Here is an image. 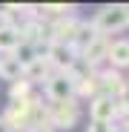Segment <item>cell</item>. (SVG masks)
<instances>
[{
	"label": "cell",
	"instance_id": "cell-16",
	"mask_svg": "<svg viewBox=\"0 0 129 132\" xmlns=\"http://www.w3.org/2000/svg\"><path fill=\"white\" fill-rule=\"evenodd\" d=\"M126 89H129V80H126Z\"/></svg>",
	"mask_w": 129,
	"mask_h": 132
},
{
	"label": "cell",
	"instance_id": "cell-13",
	"mask_svg": "<svg viewBox=\"0 0 129 132\" xmlns=\"http://www.w3.org/2000/svg\"><path fill=\"white\" fill-rule=\"evenodd\" d=\"M118 126L115 123H100V121H89V126H86V132H115Z\"/></svg>",
	"mask_w": 129,
	"mask_h": 132
},
{
	"label": "cell",
	"instance_id": "cell-14",
	"mask_svg": "<svg viewBox=\"0 0 129 132\" xmlns=\"http://www.w3.org/2000/svg\"><path fill=\"white\" fill-rule=\"evenodd\" d=\"M0 132H14V129H12V126H9V123H6L3 118H0Z\"/></svg>",
	"mask_w": 129,
	"mask_h": 132
},
{
	"label": "cell",
	"instance_id": "cell-12",
	"mask_svg": "<svg viewBox=\"0 0 129 132\" xmlns=\"http://www.w3.org/2000/svg\"><path fill=\"white\" fill-rule=\"evenodd\" d=\"M29 98H32V83L26 78L9 83V101H29Z\"/></svg>",
	"mask_w": 129,
	"mask_h": 132
},
{
	"label": "cell",
	"instance_id": "cell-3",
	"mask_svg": "<svg viewBox=\"0 0 129 132\" xmlns=\"http://www.w3.org/2000/svg\"><path fill=\"white\" fill-rule=\"evenodd\" d=\"M43 57L49 60V66L55 72H63V75H69L72 72V66L78 63V49L69 46V43H49L46 49H43Z\"/></svg>",
	"mask_w": 129,
	"mask_h": 132
},
{
	"label": "cell",
	"instance_id": "cell-15",
	"mask_svg": "<svg viewBox=\"0 0 129 132\" xmlns=\"http://www.w3.org/2000/svg\"><path fill=\"white\" fill-rule=\"evenodd\" d=\"M121 132H129V118H123V126H121Z\"/></svg>",
	"mask_w": 129,
	"mask_h": 132
},
{
	"label": "cell",
	"instance_id": "cell-11",
	"mask_svg": "<svg viewBox=\"0 0 129 132\" xmlns=\"http://www.w3.org/2000/svg\"><path fill=\"white\" fill-rule=\"evenodd\" d=\"M12 55H14V60H17L20 66H23V69H26L29 63H35L37 57H43V52H40L37 46H32V43H26V40H20V46H17Z\"/></svg>",
	"mask_w": 129,
	"mask_h": 132
},
{
	"label": "cell",
	"instance_id": "cell-7",
	"mask_svg": "<svg viewBox=\"0 0 129 132\" xmlns=\"http://www.w3.org/2000/svg\"><path fill=\"white\" fill-rule=\"evenodd\" d=\"M106 66L115 72L129 69V37H112L109 52H106Z\"/></svg>",
	"mask_w": 129,
	"mask_h": 132
},
{
	"label": "cell",
	"instance_id": "cell-1",
	"mask_svg": "<svg viewBox=\"0 0 129 132\" xmlns=\"http://www.w3.org/2000/svg\"><path fill=\"white\" fill-rule=\"evenodd\" d=\"M89 23H92V29H95L100 37H109V40H112L115 32H121V29L129 26L126 6H103L100 12H95V17L89 20Z\"/></svg>",
	"mask_w": 129,
	"mask_h": 132
},
{
	"label": "cell",
	"instance_id": "cell-5",
	"mask_svg": "<svg viewBox=\"0 0 129 132\" xmlns=\"http://www.w3.org/2000/svg\"><path fill=\"white\" fill-rule=\"evenodd\" d=\"M115 118H118V103H115V98H109V95H95L92 101H89V121H100V123H115Z\"/></svg>",
	"mask_w": 129,
	"mask_h": 132
},
{
	"label": "cell",
	"instance_id": "cell-6",
	"mask_svg": "<svg viewBox=\"0 0 129 132\" xmlns=\"http://www.w3.org/2000/svg\"><path fill=\"white\" fill-rule=\"evenodd\" d=\"M106 52H109V37H95V40H89L86 46L80 49V60L89 66V69H100V66L106 63Z\"/></svg>",
	"mask_w": 129,
	"mask_h": 132
},
{
	"label": "cell",
	"instance_id": "cell-8",
	"mask_svg": "<svg viewBox=\"0 0 129 132\" xmlns=\"http://www.w3.org/2000/svg\"><path fill=\"white\" fill-rule=\"evenodd\" d=\"M20 46V26L17 23H0V55H12Z\"/></svg>",
	"mask_w": 129,
	"mask_h": 132
},
{
	"label": "cell",
	"instance_id": "cell-4",
	"mask_svg": "<svg viewBox=\"0 0 129 132\" xmlns=\"http://www.w3.org/2000/svg\"><path fill=\"white\" fill-rule=\"evenodd\" d=\"M43 95L49 103H66V101H78L75 98V80L63 72H52V78L43 83Z\"/></svg>",
	"mask_w": 129,
	"mask_h": 132
},
{
	"label": "cell",
	"instance_id": "cell-2",
	"mask_svg": "<svg viewBox=\"0 0 129 132\" xmlns=\"http://www.w3.org/2000/svg\"><path fill=\"white\" fill-rule=\"evenodd\" d=\"M46 121L55 132H63V129H75L78 121H80V103L78 101H66V103H49L46 106Z\"/></svg>",
	"mask_w": 129,
	"mask_h": 132
},
{
	"label": "cell",
	"instance_id": "cell-10",
	"mask_svg": "<svg viewBox=\"0 0 129 132\" xmlns=\"http://www.w3.org/2000/svg\"><path fill=\"white\" fill-rule=\"evenodd\" d=\"M0 78L9 80V83L23 78V66L14 60V55H0Z\"/></svg>",
	"mask_w": 129,
	"mask_h": 132
},
{
	"label": "cell",
	"instance_id": "cell-9",
	"mask_svg": "<svg viewBox=\"0 0 129 132\" xmlns=\"http://www.w3.org/2000/svg\"><path fill=\"white\" fill-rule=\"evenodd\" d=\"M52 72H55V69L49 66V60H46V57H37L35 63H29L26 69H23V78L35 86V83H46V80L52 78Z\"/></svg>",
	"mask_w": 129,
	"mask_h": 132
}]
</instances>
